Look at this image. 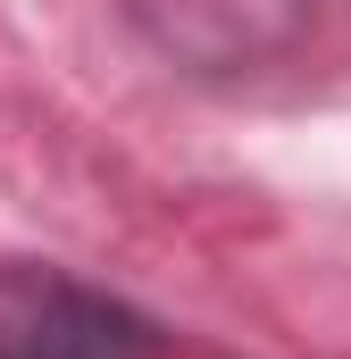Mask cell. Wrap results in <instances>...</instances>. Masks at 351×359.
Masks as SVG:
<instances>
[{"mask_svg":"<svg viewBox=\"0 0 351 359\" xmlns=\"http://www.w3.org/2000/svg\"><path fill=\"white\" fill-rule=\"evenodd\" d=\"M0 359H159V326L59 259H0Z\"/></svg>","mask_w":351,"mask_h":359,"instance_id":"6da1fadb","label":"cell"},{"mask_svg":"<svg viewBox=\"0 0 351 359\" xmlns=\"http://www.w3.org/2000/svg\"><path fill=\"white\" fill-rule=\"evenodd\" d=\"M117 17L201 84H243L301 50L318 0H117Z\"/></svg>","mask_w":351,"mask_h":359,"instance_id":"7a4b0ae2","label":"cell"}]
</instances>
